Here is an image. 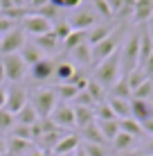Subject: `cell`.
<instances>
[{
	"instance_id": "6da1fadb",
	"label": "cell",
	"mask_w": 153,
	"mask_h": 156,
	"mask_svg": "<svg viewBox=\"0 0 153 156\" xmlns=\"http://www.w3.org/2000/svg\"><path fill=\"white\" fill-rule=\"evenodd\" d=\"M119 73H122V61H119V52H115L95 66V82L104 88H113V84L119 79Z\"/></svg>"
},
{
	"instance_id": "7a4b0ae2",
	"label": "cell",
	"mask_w": 153,
	"mask_h": 156,
	"mask_svg": "<svg viewBox=\"0 0 153 156\" xmlns=\"http://www.w3.org/2000/svg\"><path fill=\"white\" fill-rule=\"evenodd\" d=\"M122 34H124V27H115V32L110 36H106L104 41H99L97 45H92V68L97 66V63H101L106 57L117 52V45H119V41H122Z\"/></svg>"
},
{
	"instance_id": "3957f363",
	"label": "cell",
	"mask_w": 153,
	"mask_h": 156,
	"mask_svg": "<svg viewBox=\"0 0 153 156\" xmlns=\"http://www.w3.org/2000/svg\"><path fill=\"white\" fill-rule=\"evenodd\" d=\"M56 93L54 88H38L32 93V106H34V111L38 113L41 120H45V118H50V113L54 111L56 106Z\"/></svg>"
},
{
	"instance_id": "277c9868",
	"label": "cell",
	"mask_w": 153,
	"mask_h": 156,
	"mask_svg": "<svg viewBox=\"0 0 153 156\" xmlns=\"http://www.w3.org/2000/svg\"><path fill=\"white\" fill-rule=\"evenodd\" d=\"M2 68H5V79H9L12 84H20L27 75V63L20 59V55H2Z\"/></svg>"
},
{
	"instance_id": "5b68a950",
	"label": "cell",
	"mask_w": 153,
	"mask_h": 156,
	"mask_svg": "<svg viewBox=\"0 0 153 156\" xmlns=\"http://www.w3.org/2000/svg\"><path fill=\"white\" fill-rule=\"evenodd\" d=\"M119 61H122L124 75H128L131 70L138 68V63H140V34H131L128 36L122 55H119Z\"/></svg>"
},
{
	"instance_id": "8992f818",
	"label": "cell",
	"mask_w": 153,
	"mask_h": 156,
	"mask_svg": "<svg viewBox=\"0 0 153 156\" xmlns=\"http://www.w3.org/2000/svg\"><path fill=\"white\" fill-rule=\"evenodd\" d=\"M27 102H29V93L20 84H12L7 88V102H5V109H7L12 115H16L25 104H27Z\"/></svg>"
},
{
	"instance_id": "52a82bcc",
	"label": "cell",
	"mask_w": 153,
	"mask_h": 156,
	"mask_svg": "<svg viewBox=\"0 0 153 156\" xmlns=\"http://www.w3.org/2000/svg\"><path fill=\"white\" fill-rule=\"evenodd\" d=\"M23 45H25V32L20 27H14L0 39V55H16V52H20Z\"/></svg>"
},
{
	"instance_id": "ba28073f",
	"label": "cell",
	"mask_w": 153,
	"mask_h": 156,
	"mask_svg": "<svg viewBox=\"0 0 153 156\" xmlns=\"http://www.w3.org/2000/svg\"><path fill=\"white\" fill-rule=\"evenodd\" d=\"M20 23H23V32H29V34H34V36L52 32V23L45 20L43 16H38V14H27Z\"/></svg>"
},
{
	"instance_id": "9c48e42d",
	"label": "cell",
	"mask_w": 153,
	"mask_h": 156,
	"mask_svg": "<svg viewBox=\"0 0 153 156\" xmlns=\"http://www.w3.org/2000/svg\"><path fill=\"white\" fill-rule=\"evenodd\" d=\"M50 120L59 129H72L75 127V109L68 104H56L54 111L50 113Z\"/></svg>"
},
{
	"instance_id": "30bf717a",
	"label": "cell",
	"mask_w": 153,
	"mask_h": 156,
	"mask_svg": "<svg viewBox=\"0 0 153 156\" xmlns=\"http://www.w3.org/2000/svg\"><path fill=\"white\" fill-rule=\"evenodd\" d=\"M68 23L77 32H88V30H92L95 25H97V14L95 12H77Z\"/></svg>"
},
{
	"instance_id": "8fae6325",
	"label": "cell",
	"mask_w": 153,
	"mask_h": 156,
	"mask_svg": "<svg viewBox=\"0 0 153 156\" xmlns=\"http://www.w3.org/2000/svg\"><path fill=\"white\" fill-rule=\"evenodd\" d=\"M79 136L77 133H65V136L61 138L59 143L54 145V147H52V156H63V154H75L77 149H79Z\"/></svg>"
},
{
	"instance_id": "7c38bea8",
	"label": "cell",
	"mask_w": 153,
	"mask_h": 156,
	"mask_svg": "<svg viewBox=\"0 0 153 156\" xmlns=\"http://www.w3.org/2000/svg\"><path fill=\"white\" fill-rule=\"evenodd\" d=\"M115 32V23H97L92 30H88L86 32V43L88 45H97L99 41H104L106 36H110Z\"/></svg>"
},
{
	"instance_id": "4fadbf2b",
	"label": "cell",
	"mask_w": 153,
	"mask_h": 156,
	"mask_svg": "<svg viewBox=\"0 0 153 156\" xmlns=\"http://www.w3.org/2000/svg\"><path fill=\"white\" fill-rule=\"evenodd\" d=\"M54 70H56V63L52 59H41L38 63L32 66V79L34 82H47L50 77H54Z\"/></svg>"
},
{
	"instance_id": "5bb4252c",
	"label": "cell",
	"mask_w": 153,
	"mask_h": 156,
	"mask_svg": "<svg viewBox=\"0 0 153 156\" xmlns=\"http://www.w3.org/2000/svg\"><path fill=\"white\" fill-rule=\"evenodd\" d=\"M131 118L138 120L140 125L151 120V102L146 100H131Z\"/></svg>"
},
{
	"instance_id": "9a60e30c",
	"label": "cell",
	"mask_w": 153,
	"mask_h": 156,
	"mask_svg": "<svg viewBox=\"0 0 153 156\" xmlns=\"http://www.w3.org/2000/svg\"><path fill=\"white\" fill-rule=\"evenodd\" d=\"M106 102H108L110 109H113V113H115L117 120H126V118H131V100H119V98L108 95Z\"/></svg>"
},
{
	"instance_id": "2e32d148",
	"label": "cell",
	"mask_w": 153,
	"mask_h": 156,
	"mask_svg": "<svg viewBox=\"0 0 153 156\" xmlns=\"http://www.w3.org/2000/svg\"><path fill=\"white\" fill-rule=\"evenodd\" d=\"M18 55H20V59H23L25 63H27V68H32L34 63H38L41 59H45L43 52H41L38 48L34 45V43H29V41H25V45L20 48V52H18Z\"/></svg>"
},
{
	"instance_id": "e0dca14e",
	"label": "cell",
	"mask_w": 153,
	"mask_h": 156,
	"mask_svg": "<svg viewBox=\"0 0 153 156\" xmlns=\"http://www.w3.org/2000/svg\"><path fill=\"white\" fill-rule=\"evenodd\" d=\"M153 18V0H135L133 7V20L135 23H144Z\"/></svg>"
},
{
	"instance_id": "ac0fdd59",
	"label": "cell",
	"mask_w": 153,
	"mask_h": 156,
	"mask_svg": "<svg viewBox=\"0 0 153 156\" xmlns=\"http://www.w3.org/2000/svg\"><path fill=\"white\" fill-rule=\"evenodd\" d=\"M59 43L61 41L54 36V32H47V34H41V36H36V39H34V45L38 48L43 55H52V52L59 48Z\"/></svg>"
},
{
	"instance_id": "d6986e66",
	"label": "cell",
	"mask_w": 153,
	"mask_h": 156,
	"mask_svg": "<svg viewBox=\"0 0 153 156\" xmlns=\"http://www.w3.org/2000/svg\"><path fill=\"white\" fill-rule=\"evenodd\" d=\"M7 140V156H27V152L32 149V143L29 140H20V138H5Z\"/></svg>"
},
{
	"instance_id": "ffe728a7",
	"label": "cell",
	"mask_w": 153,
	"mask_h": 156,
	"mask_svg": "<svg viewBox=\"0 0 153 156\" xmlns=\"http://www.w3.org/2000/svg\"><path fill=\"white\" fill-rule=\"evenodd\" d=\"M72 109H75V127L77 129H83L95 122V109H90V106H72Z\"/></svg>"
},
{
	"instance_id": "44dd1931",
	"label": "cell",
	"mask_w": 153,
	"mask_h": 156,
	"mask_svg": "<svg viewBox=\"0 0 153 156\" xmlns=\"http://www.w3.org/2000/svg\"><path fill=\"white\" fill-rule=\"evenodd\" d=\"M38 120H41V118H38V113L34 111V106H32L29 102H27V104H25L23 109H20L18 113L14 115V122H16V125H27V127L36 125Z\"/></svg>"
},
{
	"instance_id": "7402d4cb",
	"label": "cell",
	"mask_w": 153,
	"mask_h": 156,
	"mask_svg": "<svg viewBox=\"0 0 153 156\" xmlns=\"http://www.w3.org/2000/svg\"><path fill=\"white\" fill-rule=\"evenodd\" d=\"M79 131H81L83 143H90V145H108L106 140H104V136H101V131H99V127H97V120H95L92 125L79 129Z\"/></svg>"
},
{
	"instance_id": "603a6c76",
	"label": "cell",
	"mask_w": 153,
	"mask_h": 156,
	"mask_svg": "<svg viewBox=\"0 0 153 156\" xmlns=\"http://www.w3.org/2000/svg\"><path fill=\"white\" fill-rule=\"evenodd\" d=\"M97 127H99L104 140L108 145L113 143L115 138H117V133H119V120H97Z\"/></svg>"
},
{
	"instance_id": "cb8c5ba5",
	"label": "cell",
	"mask_w": 153,
	"mask_h": 156,
	"mask_svg": "<svg viewBox=\"0 0 153 156\" xmlns=\"http://www.w3.org/2000/svg\"><path fill=\"white\" fill-rule=\"evenodd\" d=\"M135 143H138V138H133V136H128V133L119 131L117 138H115L110 145H113V152L124 154V152H131V149H135Z\"/></svg>"
},
{
	"instance_id": "d4e9b609",
	"label": "cell",
	"mask_w": 153,
	"mask_h": 156,
	"mask_svg": "<svg viewBox=\"0 0 153 156\" xmlns=\"http://www.w3.org/2000/svg\"><path fill=\"white\" fill-rule=\"evenodd\" d=\"M151 55H153V39H151V34H149L146 30H142V32H140V63H138V68H140Z\"/></svg>"
},
{
	"instance_id": "484cf974",
	"label": "cell",
	"mask_w": 153,
	"mask_h": 156,
	"mask_svg": "<svg viewBox=\"0 0 153 156\" xmlns=\"http://www.w3.org/2000/svg\"><path fill=\"white\" fill-rule=\"evenodd\" d=\"M72 57H75V61L81 63V66H92V48L88 45V43L77 45L75 50H72Z\"/></svg>"
},
{
	"instance_id": "4316f807",
	"label": "cell",
	"mask_w": 153,
	"mask_h": 156,
	"mask_svg": "<svg viewBox=\"0 0 153 156\" xmlns=\"http://www.w3.org/2000/svg\"><path fill=\"white\" fill-rule=\"evenodd\" d=\"M77 73V68H75V63H70V61H61V63H56V70H54V77H59V84H68L72 79V75Z\"/></svg>"
},
{
	"instance_id": "83f0119b",
	"label": "cell",
	"mask_w": 153,
	"mask_h": 156,
	"mask_svg": "<svg viewBox=\"0 0 153 156\" xmlns=\"http://www.w3.org/2000/svg\"><path fill=\"white\" fill-rule=\"evenodd\" d=\"M119 131L128 133V136H133V138H142V136H144V131H142V125H140L138 120H133V118L119 120Z\"/></svg>"
},
{
	"instance_id": "f1b7e54d",
	"label": "cell",
	"mask_w": 153,
	"mask_h": 156,
	"mask_svg": "<svg viewBox=\"0 0 153 156\" xmlns=\"http://www.w3.org/2000/svg\"><path fill=\"white\" fill-rule=\"evenodd\" d=\"M86 93L92 98L95 104H101V102H106V88H104V86H99L97 82H95V79H88Z\"/></svg>"
},
{
	"instance_id": "f546056e",
	"label": "cell",
	"mask_w": 153,
	"mask_h": 156,
	"mask_svg": "<svg viewBox=\"0 0 153 156\" xmlns=\"http://www.w3.org/2000/svg\"><path fill=\"white\" fill-rule=\"evenodd\" d=\"M108 95H113V98H119V100H131V98H133V93H131V88H128V84H126L124 77H119L117 82L113 84V88H110Z\"/></svg>"
},
{
	"instance_id": "4dcf8cb0",
	"label": "cell",
	"mask_w": 153,
	"mask_h": 156,
	"mask_svg": "<svg viewBox=\"0 0 153 156\" xmlns=\"http://www.w3.org/2000/svg\"><path fill=\"white\" fill-rule=\"evenodd\" d=\"M81 43H86V32H77V30H72L70 34H68V39L63 41L61 45H63V50L72 52L77 45H81Z\"/></svg>"
},
{
	"instance_id": "1f68e13d",
	"label": "cell",
	"mask_w": 153,
	"mask_h": 156,
	"mask_svg": "<svg viewBox=\"0 0 153 156\" xmlns=\"http://www.w3.org/2000/svg\"><path fill=\"white\" fill-rule=\"evenodd\" d=\"M124 79H126V84H128L131 93H133L138 86H142V84L146 82V75L142 73V68H135V70H131L128 75H124Z\"/></svg>"
},
{
	"instance_id": "d6a6232c",
	"label": "cell",
	"mask_w": 153,
	"mask_h": 156,
	"mask_svg": "<svg viewBox=\"0 0 153 156\" xmlns=\"http://www.w3.org/2000/svg\"><path fill=\"white\" fill-rule=\"evenodd\" d=\"M153 98V79H146L142 86H138V88L133 90V98L131 100H146L149 102Z\"/></svg>"
},
{
	"instance_id": "836d02e7",
	"label": "cell",
	"mask_w": 153,
	"mask_h": 156,
	"mask_svg": "<svg viewBox=\"0 0 153 156\" xmlns=\"http://www.w3.org/2000/svg\"><path fill=\"white\" fill-rule=\"evenodd\" d=\"M54 93H56V98H61V100H75L79 90L72 84H56Z\"/></svg>"
},
{
	"instance_id": "e575fe53",
	"label": "cell",
	"mask_w": 153,
	"mask_h": 156,
	"mask_svg": "<svg viewBox=\"0 0 153 156\" xmlns=\"http://www.w3.org/2000/svg\"><path fill=\"white\" fill-rule=\"evenodd\" d=\"M9 136L20 138V140H29V143H32V127H27V125H16V122H14V127L9 129Z\"/></svg>"
},
{
	"instance_id": "d590c367",
	"label": "cell",
	"mask_w": 153,
	"mask_h": 156,
	"mask_svg": "<svg viewBox=\"0 0 153 156\" xmlns=\"http://www.w3.org/2000/svg\"><path fill=\"white\" fill-rule=\"evenodd\" d=\"M95 120H117L113 113V109L108 106V102H101V104L95 106Z\"/></svg>"
},
{
	"instance_id": "8d00e7d4",
	"label": "cell",
	"mask_w": 153,
	"mask_h": 156,
	"mask_svg": "<svg viewBox=\"0 0 153 156\" xmlns=\"http://www.w3.org/2000/svg\"><path fill=\"white\" fill-rule=\"evenodd\" d=\"M81 149L86 152V156H108V145H90V143H83Z\"/></svg>"
},
{
	"instance_id": "74e56055",
	"label": "cell",
	"mask_w": 153,
	"mask_h": 156,
	"mask_svg": "<svg viewBox=\"0 0 153 156\" xmlns=\"http://www.w3.org/2000/svg\"><path fill=\"white\" fill-rule=\"evenodd\" d=\"M52 32H54V36L59 39L61 43L68 39V34L72 32V27H70V23L68 20H61V23H56V25H52Z\"/></svg>"
},
{
	"instance_id": "f35d334b",
	"label": "cell",
	"mask_w": 153,
	"mask_h": 156,
	"mask_svg": "<svg viewBox=\"0 0 153 156\" xmlns=\"http://www.w3.org/2000/svg\"><path fill=\"white\" fill-rule=\"evenodd\" d=\"M14 127V115L7 109H0V131H9Z\"/></svg>"
},
{
	"instance_id": "ab89813d",
	"label": "cell",
	"mask_w": 153,
	"mask_h": 156,
	"mask_svg": "<svg viewBox=\"0 0 153 156\" xmlns=\"http://www.w3.org/2000/svg\"><path fill=\"white\" fill-rule=\"evenodd\" d=\"M34 14H38V16H43V18L45 20H50V23H52V20H54L56 18V14H59V9H56L54 7V5H45V7H41V9H36V12Z\"/></svg>"
},
{
	"instance_id": "60d3db41",
	"label": "cell",
	"mask_w": 153,
	"mask_h": 156,
	"mask_svg": "<svg viewBox=\"0 0 153 156\" xmlns=\"http://www.w3.org/2000/svg\"><path fill=\"white\" fill-rule=\"evenodd\" d=\"M75 106H90V109H95V102H92V98L86 93V90H79L77 93V98H75Z\"/></svg>"
},
{
	"instance_id": "b9f144b4",
	"label": "cell",
	"mask_w": 153,
	"mask_h": 156,
	"mask_svg": "<svg viewBox=\"0 0 153 156\" xmlns=\"http://www.w3.org/2000/svg\"><path fill=\"white\" fill-rule=\"evenodd\" d=\"M92 2H95V9H97L104 18H113V12H110V7H108L106 0H92Z\"/></svg>"
},
{
	"instance_id": "7bdbcfd3",
	"label": "cell",
	"mask_w": 153,
	"mask_h": 156,
	"mask_svg": "<svg viewBox=\"0 0 153 156\" xmlns=\"http://www.w3.org/2000/svg\"><path fill=\"white\" fill-rule=\"evenodd\" d=\"M16 27V23H14V20H9V18H5V16H0V34H7V32H12Z\"/></svg>"
},
{
	"instance_id": "ee69618b",
	"label": "cell",
	"mask_w": 153,
	"mask_h": 156,
	"mask_svg": "<svg viewBox=\"0 0 153 156\" xmlns=\"http://www.w3.org/2000/svg\"><path fill=\"white\" fill-rule=\"evenodd\" d=\"M140 68H142V73L146 75V79H153V55H151L149 59H146V61L142 63Z\"/></svg>"
},
{
	"instance_id": "f6af8a7d",
	"label": "cell",
	"mask_w": 153,
	"mask_h": 156,
	"mask_svg": "<svg viewBox=\"0 0 153 156\" xmlns=\"http://www.w3.org/2000/svg\"><path fill=\"white\" fill-rule=\"evenodd\" d=\"M81 5V0H61V9H75Z\"/></svg>"
},
{
	"instance_id": "bcb514c9",
	"label": "cell",
	"mask_w": 153,
	"mask_h": 156,
	"mask_svg": "<svg viewBox=\"0 0 153 156\" xmlns=\"http://www.w3.org/2000/svg\"><path fill=\"white\" fill-rule=\"evenodd\" d=\"M142 131L149 133V136H153V118H151V120H146V122H142Z\"/></svg>"
},
{
	"instance_id": "7dc6e473",
	"label": "cell",
	"mask_w": 153,
	"mask_h": 156,
	"mask_svg": "<svg viewBox=\"0 0 153 156\" xmlns=\"http://www.w3.org/2000/svg\"><path fill=\"white\" fill-rule=\"evenodd\" d=\"M29 5H32V9H41V7H45V5H50V0H29Z\"/></svg>"
},
{
	"instance_id": "c3c4849f",
	"label": "cell",
	"mask_w": 153,
	"mask_h": 156,
	"mask_svg": "<svg viewBox=\"0 0 153 156\" xmlns=\"http://www.w3.org/2000/svg\"><path fill=\"white\" fill-rule=\"evenodd\" d=\"M5 102H7V86H0V109H5Z\"/></svg>"
},
{
	"instance_id": "681fc988",
	"label": "cell",
	"mask_w": 153,
	"mask_h": 156,
	"mask_svg": "<svg viewBox=\"0 0 153 156\" xmlns=\"http://www.w3.org/2000/svg\"><path fill=\"white\" fill-rule=\"evenodd\" d=\"M27 156H50V154H47V152H43V149H41V147H32L29 149V152H27Z\"/></svg>"
},
{
	"instance_id": "f907efd6",
	"label": "cell",
	"mask_w": 153,
	"mask_h": 156,
	"mask_svg": "<svg viewBox=\"0 0 153 156\" xmlns=\"http://www.w3.org/2000/svg\"><path fill=\"white\" fill-rule=\"evenodd\" d=\"M142 152H144V154H149V156H153V136H151V140L146 143V147L142 149Z\"/></svg>"
},
{
	"instance_id": "816d5d0a",
	"label": "cell",
	"mask_w": 153,
	"mask_h": 156,
	"mask_svg": "<svg viewBox=\"0 0 153 156\" xmlns=\"http://www.w3.org/2000/svg\"><path fill=\"white\" fill-rule=\"evenodd\" d=\"M5 154H7V140L0 136V156H5Z\"/></svg>"
},
{
	"instance_id": "f5cc1de1",
	"label": "cell",
	"mask_w": 153,
	"mask_h": 156,
	"mask_svg": "<svg viewBox=\"0 0 153 156\" xmlns=\"http://www.w3.org/2000/svg\"><path fill=\"white\" fill-rule=\"evenodd\" d=\"M5 82V68H2V59H0V86Z\"/></svg>"
},
{
	"instance_id": "db71d44e",
	"label": "cell",
	"mask_w": 153,
	"mask_h": 156,
	"mask_svg": "<svg viewBox=\"0 0 153 156\" xmlns=\"http://www.w3.org/2000/svg\"><path fill=\"white\" fill-rule=\"evenodd\" d=\"M12 2H14V7H23L25 0H12Z\"/></svg>"
},
{
	"instance_id": "11a10c76",
	"label": "cell",
	"mask_w": 153,
	"mask_h": 156,
	"mask_svg": "<svg viewBox=\"0 0 153 156\" xmlns=\"http://www.w3.org/2000/svg\"><path fill=\"white\" fill-rule=\"evenodd\" d=\"M75 156H86V152H83V149H81V145H79V149L75 152Z\"/></svg>"
},
{
	"instance_id": "9f6ffc18",
	"label": "cell",
	"mask_w": 153,
	"mask_h": 156,
	"mask_svg": "<svg viewBox=\"0 0 153 156\" xmlns=\"http://www.w3.org/2000/svg\"><path fill=\"white\" fill-rule=\"evenodd\" d=\"M131 156H149V154H144V152H133Z\"/></svg>"
},
{
	"instance_id": "6f0895ef",
	"label": "cell",
	"mask_w": 153,
	"mask_h": 156,
	"mask_svg": "<svg viewBox=\"0 0 153 156\" xmlns=\"http://www.w3.org/2000/svg\"><path fill=\"white\" fill-rule=\"evenodd\" d=\"M63 156H75V154H63Z\"/></svg>"
},
{
	"instance_id": "680465c9",
	"label": "cell",
	"mask_w": 153,
	"mask_h": 156,
	"mask_svg": "<svg viewBox=\"0 0 153 156\" xmlns=\"http://www.w3.org/2000/svg\"><path fill=\"white\" fill-rule=\"evenodd\" d=\"M5 156H7V154H5Z\"/></svg>"
},
{
	"instance_id": "91938a15",
	"label": "cell",
	"mask_w": 153,
	"mask_h": 156,
	"mask_svg": "<svg viewBox=\"0 0 153 156\" xmlns=\"http://www.w3.org/2000/svg\"><path fill=\"white\" fill-rule=\"evenodd\" d=\"M108 156H110V154H108Z\"/></svg>"
}]
</instances>
